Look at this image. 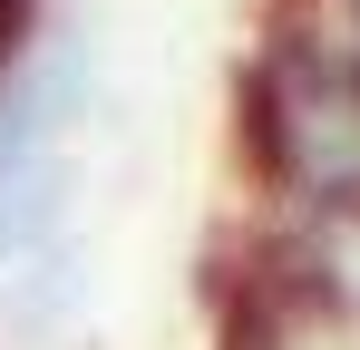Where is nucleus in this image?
I'll return each instance as SVG.
<instances>
[{
	"label": "nucleus",
	"instance_id": "f257e3e1",
	"mask_svg": "<svg viewBox=\"0 0 360 350\" xmlns=\"http://www.w3.org/2000/svg\"><path fill=\"white\" fill-rule=\"evenodd\" d=\"M243 146L292 205H360V49L283 30L243 68Z\"/></svg>",
	"mask_w": 360,
	"mask_h": 350
},
{
	"label": "nucleus",
	"instance_id": "f03ea898",
	"mask_svg": "<svg viewBox=\"0 0 360 350\" xmlns=\"http://www.w3.org/2000/svg\"><path fill=\"white\" fill-rule=\"evenodd\" d=\"M263 253L302 292H321L341 321H360V205H302L283 233H263Z\"/></svg>",
	"mask_w": 360,
	"mask_h": 350
},
{
	"label": "nucleus",
	"instance_id": "7ed1b4c3",
	"mask_svg": "<svg viewBox=\"0 0 360 350\" xmlns=\"http://www.w3.org/2000/svg\"><path fill=\"white\" fill-rule=\"evenodd\" d=\"M10 273H20V283H10V331H30V341H39V331H59L68 311H78V292H88V273H78V243H39V253H20V263H10Z\"/></svg>",
	"mask_w": 360,
	"mask_h": 350
},
{
	"label": "nucleus",
	"instance_id": "20e7f679",
	"mask_svg": "<svg viewBox=\"0 0 360 350\" xmlns=\"http://www.w3.org/2000/svg\"><path fill=\"white\" fill-rule=\"evenodd\" d=\"M20 39H30V0H0V68L20 58Z\"/></svg>",
	"mask_w": 360,
	"mask_h": 350
}]
</instances>
